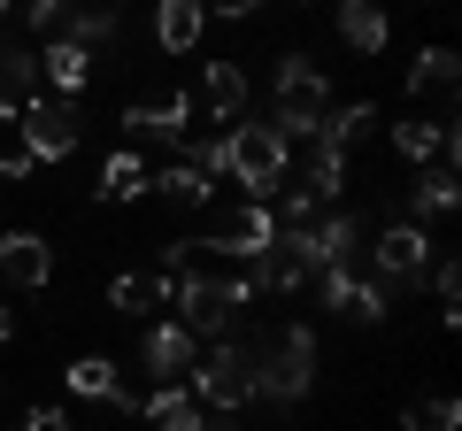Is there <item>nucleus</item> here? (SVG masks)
Segmentation results:
<instances>
[{
	"mask_svg": "<svg viewBox=\"0 0 462 431\" xmlns=\"http://www.w3.org/2000/svg\"><path fill=\"white\" fill-rule=\"evenodd\" d=\"M147 193H162L170 208H208V193H216V185L200 178L193 162H170V170H147Z\"/></svg>",
	"mask_w": 462,
	"mask_h": 431,
	"instance_id": "nucleus-18",
	"label": "nucleus"
},
{
	"mask_svg": "<svg viewBox=\"0 0 462 431\" xmlns=\"http://www.w3.org/2000/svg\"><path fill=\"white\" fill-rule=\"evenodd\" d=\"M224 431H239V424H224Z\"/></svg>",
	"mask_w": 462,
	"mask_h": 431,
	"instance_id": "nucleus-31",
	"label": "nucleus"
},
{
	"mask_svg": "<svg viewBox=\"0 0 462 431\" xmlns=\"http://www.w3.org/2000/svg\"><path fill=\"white\" fill-rule=\"evenodd\" d=\"M62 23H69L62 0H39V8H32V32H39V39H62Z\"/></svg>",
	"mask_w": 462,
	"mask_h": 431,
	"instance_id": "nucleus-28",
	"label": "nucleus"
},
{
	"mask_svg": "<svg viewBox=\"0 0 462 431\" xmlns=\"http://www.w3.org/2000/svg\"><path fill=\"white\" fill-rule=\"evenodd\" d=\"M108 308H124V316L170 308V278H162V270H147V278H116V285H108Z\"/></svg>",
	"mask_w": 462,
	"mask_h": 431,
	"instance_id": "nucleus-22",
	"label": "nucleus"
},
{
	"mask_svg": "<svg viewBox=\"0 0 462 431\" xmlns=\"http://www.w3.org/2000/svg\"><path fill=\"white\" fill-rule=\"evenodd\" d=\"M316 385V332L309 324H285L270 347H254V400H285L293 408Z\"/></svg>",
	"mask_w": 462,
	"mask_h": 431,
	"instance_id": "nucleus-1",
	"label": "nucleus"
},
{
	"mask_svg": "<svg viewBox=\"0 0 462 431\" xmlns=\"http://www.w3.org/2000/svg\"><path fill=\"white\" fill-rule=\"evenodd\" d=\"M69 393H78V400H108V408H139V393L116 378L108 354H85V362H69Z\"/></svg>",
	"mask_w": 462,
	"mask_h": 431,
	"instance_id": "nucleus-10",
	"label": "nucleus"
},
{
	"mask_svg": "<svg viewBox=\"0 0 462 431\" xmlns=\"http://www.w3.org/2000/svg\"><path fill=\"white\" fill-rule=\"evenodd\" d=\"M200 23H208V16H200L193 0H162V8H154V47H162V54H185V47L200 39Z\"/></svg>",
	"mask_w": 462,
	"mask_h": 431,
	"instance_id": "nucleus-20",
	"label": "nucleus"
},
{
	"mask_svg": "<svg viewBox=\"0 0 462 431\" xmlns=\"http://www.w3.org/2000/svg\"><path fill=\"white\" fill-rule=\"evenodd\" d=\"M93 193L100 200H139V193H147V162H139V154H108L100 178H93Z\"/></svg>",
	"mask_w": 462,
	"mask_h": 431,
	"instance_id": "nucleus-24",
	"label": "nucleus"
},
{
	"mask_svg": "<svg viewBox=\"0 0 462 431\" xmlns=\"http://www.w3.org/2000/svg\"><path fill=\"white\" fill-rule=\"evenodd\" d=\"M23 162H62V154H78V139H85V124H78V108H69V100H47L39 93L32 108H23Z\"/></svg>",
	"mask_w": 462,
	"mask_h": 431,
	"instance_id": "nucleus-5",
	"label": "nucleus"
},
{
	"mask_svg": "<svg viewBox=\"0 0 462 431\" xmlns=\"http://www.w3.org/2000/svg\"><path fill=\"white\" fill-rule=\"evenodd\" d=\"M39 100V54L32 47H0V116H23Z\"/></svg>",
	"mask_w": 462,
	"mask_h": 431,
	"instance_id": "nucleus-12",
	"label": "nucleus"
},
{
	"mask_svg": "<svg viewBox=\"0 0 462 431\" xmlns=\"http://www.w3.org/2000/svg\"><path fill=\"white\" fill-rule=\"evenodd\" d=\"M455 85H462V69H455V54L447 47H424L409 62V93H431V100H455Z\"/></svg>",
	"mask_w": 462,
	"mask_h": 431,
	"instance_id": "nucleus-21",
	"label": "nucleus"
},
{
	"mask_svg": "<svg viewBox=\"0 0 462 431\" xmlns=\"http://www.w3.org/2000/svg\"><path fill=\"white\" fill-rule=\"evenodd\" d=\"M339 39H346L355 54H378V47H385V8H370V0H346V8H339Z\"/></svg>",
	"mask_w": 462,
	"mask_h": 431,
	"instance_id": "nucleus-23",
	"label": "nucleus"
},
{
	"mask_svg": "<svg viewBox=\"0 0 462 431\" xmlns=\"http://www.w3.org/2000/svg\"><path fill=\"white\" fill-rule=\"evenodd\" d=\"M0 339H16V316H8V308H0Z\"/></svg>",
	"mask_w": 462,
	"mask_h": 431,
	"instance_id": "nucleus-30",
	"label": "nucleus"
},
{
	"mask_svg": "<svg viewBox=\"0 0 462 431\" xmlns=\"http://www.w3.org/2000/svg\"><path fill=\"white\" fill-rule=\"evenodd\" d=\"M185 393H193L200 408L239 416V408L254 400V347H231V339H216V347L193 362V385H185Z\"/></svg>",
	"mask_w": 462,
	"mask_h": 431,
	"instance_id": "nucleus-4",
	"label": "nucleus"
},
{
	"mask_svg": "<svg viewBox=\"0 0 462 431\" xmlns=\"http://www.w3.org/2000/svg\"><path fill=\"white\" fill-rule=\"evenodd\" d=\"M293 193L309 200V208H331V200L346 193V154L316 147V154H309V170H300V178H293Z\"/></svg>",
	"mask_w": 462,
	"mask_h": 431,
	"instance_id": "nucleus-15",
	"label": "nucleus"
},
{
	"mask_svg": "<svg viewBox=\"0 0 462 431\" xmlns=\"http://www.w3.org/2000/svg\"><path fill=\"white\" fill-rule=\"evenodd\" d=\"M424 216H455V170L447 162H431L424 178L409 185V216H401V224H424Z\"/></svg>",
	"mask_w": 462,
	"mask_h": 431,
	"instance_id": "nucleus-19",
	"label": "nucleus"
},
{
	"mask_svg": "<svg viewBox=\"0 0 462 431\" xmlns=\"http://www.w3.org/2000/svg\"><path fill=\"white\" fill-rule=\"evenodd\" d=\"M62 39L93 54V47H108V39H116V16H108V8H85V16H69V23H62Z\"/></svg>",
	"mask_w": 462,
	"mask_h": 431,
	"instance_id": "nucleus-26",
	"label": "nucleus"
},
{
	"mask_svg": "<svg viewBox=\"0 0 462 431\" xmlns=\"http://www.w3.org/2000/svg\"><path fill=\"white\" fill-rule=\"evenodd\" d=\"M455 424H462V400L455 393H424V400L401 408V431H455Z\"/></svg>",
	"mask_w": 462,
	"mask_h": 431,
	"instance_id": "nucleus-25",
	"label": "nucleus"
},
{
	"mask_svg": "<svg viewBox=\"0 0 462 431\" xmlns=\"http://www.w3.org/2000/svg\"><path fill=\"white\" fill-rule=\"evenodd\" d=\"M139 354H147V370H154L162 385H178V378H193V362H200V339L185 332V324H154Z\"/></svg>",
	"mask_w": 462,
	"mask_h": 431,
	"instance_id": "nucleus-9",
	"label": "nucleus"
},
{
	"mask_svg": "<svg viewBox=\"0 0 462 431\" xmlns=\"http://www.w3.org/2000/svg\"><path fill=\"white\" fill-rule=\"evenodd\" d=\"M370 132H378V100H339V108H324V124H316V147L346 154L355 139H370Z\"/></svg>",
	"mask_w": 462,
	"mask_h": 431,
	"instance_id": "nucleus-11",
	"label": "nucleus"
},
{
	"mask_svg": "<svg viewBox=\"0 0 462 431\" xmlns=\"http://www.w3.org/2000/svg\"><path fill=\"white\" fill-rule=\"evenodd\" d=\"M339 316H355V324H378V316H385V285H355Z\"/></svg>",
	"mask_w": 462,
	"mask_h": 431,
	"instance_id": "nucleus-27",
	"label": "nucleus"
},
{
	"mask_svg": "<svg viewBox=\"0 0 462 431\" xmlns=\"http://www.w3.org/2000/svg\"><path fill=\"white\" fill-rule=\"evenodd\" d=\"M285 162H293V147H285L270 124H231V162H224V178L247 185L254 208H263V200L285 185Z\"/></svg>",
	"mask_w": 462,
	"mask_h": 431,
	"instance_id": "nucleus-2",
	"label": "nucleus"
},
{
	"mask_svg": "<svg viewBox=\"0 0 462 431\" xmlns=\"http://www.w3.org/2000/svg\"><path fill=\"white\" fill-rule=\"evenodd\" d=\"M85 78H93V54L69 47V39H47V54H39V85H54V93H85Z\"/></svg>",
	"mask_w": 462,
	"mask_h": 431,
	"instance_id": "nucleus-14",
	"label": "nucleus"
},
{
	"mask_svg": "<svg viewBox=\"0 0 462 431\" xmlns=\"http://www.w3.org/2000/svg\"><path fill=\"white\" fill-rule=\"evenodd\" d=\"M124 132H132V139H170V147H178V139L193 132V93H170V100H132V108H124Z\"/></svg>",
	"mask_w": 462,
	"mask_h": 431,
	"instance_id": "nucleus-8",
	"label": "nucleus"
},
{
	"mask_svg": "<svg viewBox=\"0 0 462 431\" xmlns=\"http://www.w3.org/2000/svg\"><path fill=\"white\" fill-rule=\"evenodd\" d=\"M370 262H378V278H424L431 270V232L424 224H385Z\"/></svg>",
	"mask_w": 462,
	"mask_h": 431,
	"instance_id": "nucleus-6",
	"label": "nucleus"
},
{
	"mask_svg": "<svg viewBox=\"0 0 462 431\" xmlns=\"http://www.w3.org/2000/svg\"><path fill=\"white\" fill-rule=\"evenodd\" d=\"M139 416H147L154 431H208L200 424V400L185 393V385H154V393L139 400Z\"/></svg>",
	"mask_w": 462,
	"mask_h": 431,
	"instance_id": "nucleus-16",
	"label": "nucleus"
},
{
	"mask_svg": "<svg viewBox=\"0 0 462 431\" xmlns=\"http://www.w3.org/2000/svg\"><path fill=\"white\" fill-rule=\"evenodd\" d=\"M324 108H331L324 69H316L309 54H285V62H278V124H270V132H278L285 147H293V139H316Z\"/></svg>",
	"mask_w": 462,
	"mask_h": 431,
	"instance_id": "nucleus-3",
	"label": "nucleus"
},
{
	"mask_svg": "<svg viewBox=\"0 0 462 431\" xmlns=\"http://www.w3.org/2000/svg\"><path fill=\"white\" fill-rule=\"evenodd\" d=\"M270 239H278V216H270V208H239V216H231V232L216 239V247H224L231 262H254Z\"/></svg>",
	"mask_w": 462,
	"mask_h": 431,
	"instance_id": "nucleus-17",
	"label": "nucleus"
},
{
	"mask_svg": "<svg viewBox=\"0 0 462 431\" xmlns=\"http://www.w3.org/2000/svg\"><path fill=\"white\" fill-rule=\"evenodd\" d=\"M16 431H69V416H54V408H32Z\"/></svg>",
	"mask_w": 462,
	"mask_h": 431,
	"instance_id": "nucleus-29",
	"label": "nucleus"
},
{
	"mask_svg": "<svg viewBox=\"0 0 462 431\" xmlns=\"http://www.w3.org/2000/svg\"><path fill=\"white\" fill-rule=\"evenodd\" d=\"M54 278V247L39 232H8L0 239V285H16V293H39Z\"/></svg>",
	"mask_w": 462,
	"mask_h": 431,
	"instance_id": "nucleus-7",
	"label": "nucleus"
},
{
	"mask_svg": "<svg viewBox=\"0 0 462 431\" xmlns=\"http://www.w3.org/2000/svg\"><path fill=\"white\" fill-rule=\"evenodd\" d=\"M200 100L216 108V124H239L247 116V69L239 62H208L200 69Z\"/></svg>",
	"mask_w": 462,
	"mask_h": 431,
	"instance_id": "nucleus-13",
	"label": "nucleus"
}]
</instances>
